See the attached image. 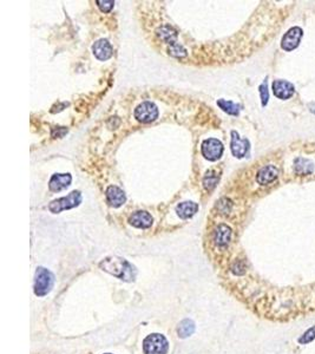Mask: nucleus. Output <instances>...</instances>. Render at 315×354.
<instances>
[{"label": "nucleus", "mask_w": 315, "mask_h": 354, "mask_svg": "<svg viewBox=\"0 0 315 354\" xmlns=\"http://www.w3.org/2000/svg\"><path fill=\"white\" fill-rule=\"evenodd\" d=\"M99 267L107 273L124 281H132L136 276V269L134 266L125 259L118 258V256H110V258L103 260L99 263Z\"/></svg>", "instance_id": "nucleus-1"}, {"label": "nucleus", "mask_w": 315, "mask_h": 354, "mask_svg": "<svg viewBox=\"0 0 315 354\" xmlns=\"http://www.w3.org/2000/svg\"><path fill=\"white\" fill-rule=\"evenodd\" d=\"M54 275L44 267H38L35 274V294L45 296L53 288Z\"/></svg>", "instance_id": "nucleus-2"}, {"label": "nucleus", "mask_w": 315, "mask_h": 354, "mask_svg": "<svg viewBox=\"0 0 315 354\" xmlns=\"http://www.w3.org/2000/svg\"><path fill=\"white\" fill-rule=\"evenodd\" d=\"M169 343L164 335L154 333L148 335L143 341V351L145 354H166Z\"/></svg>", "instance_id": "nucleus-3"}, {"label": "nucleus", "mask_w": 315, "mask_h": 354, "mask_svg": "<svg viewBox=\"0 0 315 354\" xmlns=\"http://www.w3.org/2000/svg\"><path fill=\"white\" fill-rule=\"evenodd\" d=\"M81 202V194L78 190L70 193L66 197H60L58 199H54L48 204V209L51 213L58 214L62 213L63 210L72 209V208L78 207Z\"/></svg>", "instance_id": "nucleus-4"}, {"label": "nucleus", "mask_w": 315, "mask_h": 354, "mask_svg": "<svg viewBox=\"0 0 315 354\" xmlns=\"http://www.w3.org/2000/svg\"><path fill=\"white\" fill-rule=\"evenodd\" d=\"M158 117V109L154 103L144 102L135 110V118L141 123H151Z\"/></svg>", "instance_id": "nucleus-5"}, {"label": "nucleus", "mask_w": 315, "mask_h": 354, "mask_svg": "<svg viewBox=\"0 0 315 354\" xmlns=\"http://www.w3.org/2000/svg\"><path fill=\"white\" fill-rule=\"evenodd\" d=\"M223 150V144L221 143L219 140L216 138H209V140H205L202 143L201 151L202 155L204 156V158H207L208 161H217L221 156H222Z\"/></svg>", "instance_id": "nucleus-6"}, {"label": "nucleus", "mask_w": 315, "mask_h": 354, "mask_svg": "<svg viewBox=\"0 0 315 354\" xmlns=\"http://www.w3.org/2000/svg\"><path fill=\"white\" fill-rule=\"evenodd\" d=\"M302 36H304V31H302L301 27H292V29H289L286 35L283 36L282 40H281V47H282L284 51H287V52L295 50V48L299 46Z\"/></svg>", "instance_id": "nucleus-7"}, {"label": "nucleus", "mask_w": 315, "mask_h": 354, "mask_svg": "<svg viewBox=\"0 0 315 354\" xmlns=\"http://www.w3.org/2000/svg\"><path fill=\"white\" fill-rule=\"evenodd\" d=\"M230 149L233 155L237 158H242L246 156L249 150V141L246 138H241L240 135L236 131H232V142H230Z\"/></svg>", "instance_id": "nucleus-8"}, {"label": "nucleus", "mask_w": 315, "mask_h": 354, "mask_svg": "<svg viewBox=\"0 0 315 354\" xmlns=\"http://www.w3.org/2000/svg\"><path fill=\"white\" fill-rule=\"evenodd\" d=\"M273 92H274L275 97H277L278 99L286 101V99H289L290 97H293L294 92H295V87H294L292 83L287 80H274V83H273Z\"/></svg>", "instance_id": "nucleus-9"}, {"label": "nucleus", "mask_w": 315, "mask_h": 354, "mask_svg": "<svg viewBox=\"0 0 315 354\" xmlns=\"http://www.w3.org/2000/svg\"><path fill=\"white\" fill-rule=\"evenodd\" d=\"M278 176V169L274 165H266L259 170L256 175L257 183L261 186H267V184L274 182Z\"/></svg>", "instance_id": "nucleus-10"}, {"label": "nucleus", "mask_w": 315, "mask_h": 354, "mask_svg": "<svg viewBox=\"0 0 315 354\" xmlns=\"http://www.w3.org/2000/svg\"><path fill=\"white\" fill-rule=\"evenodd\" d=\"M105 195H107L108 203L114 208H118L120 205L125 203L126 196L125 193L123 192L122 189L118 188L116 186H110L105 192Z\"/></svg>", "instance_id": "nucleus-11"}, {"label": "nucleus", "mask_w": 315, "mask_h": 354, "mask_svg": "<svg viewBox=\"0 0 315 354\" xmlns=\"http://www.w3.org/2000/svg\"><path fill=\"white\" fill-rule=\"evenodd\" d=\"M130 225L136 227V228H149V227L153 226L154 219L153 216L148 213V211H136L130 216L129 219Z\"/></svg>", "instance_id": "nucleus-12"}, {"label": "nucleus", "mask_w": 315, "mask_h": 354, "mask_svg": "<svg viewBox=\"0 0 315 354\" xmlns=\"http://www.w3.org/2000/svg\"><path fill=\"white\" fill-rule=\"evenodd\" d=\"M93 54L96 56L97 59L99 60H108L113 56V46L109 43L107 39H101V40L96 41L92 46Z\"/></svg>", "instance_id": "nucleus-13"}, {"label": "nucleus", "mask_w": 315, "mask_h": 354, "mask_svg": "<svg viewBox=\"0 0 315 354\" xmlns=\"http://www.w3.org/2000/svg\"><path fill=\"white\" fill-rule=\"evenodd\" d=\"M72 176L70 174H54L50 178L48 187L52 192H60L64 190L71 184Z\"/></svg>", "instance_id": "nucleus-14"}, {"label": "nucleus", "mask_w": 315, "mask_h": 354, "mask_svg": "<svg viewBox=\"0 0 315 354\" xmlns=\"http://www.w3.org/2000/svg\"><path fill=\"white\" fill-rule=\"evenodd\" d=\"M230 238H232V229H230V227L223 225V223L222 225L217 226L216 231H215L214 234V240L216 242L217 246L220 247L228 246Z\"/></svg>", "instance_id": "nucleus-15"}, {"label": "nucleus", "mask_w": 315, "mask_h": 354, "mask_svg": "<svg viewBox=\"0 0 315 354\" xmlns=\"http://www.w3.org/2000/svg\"><path fill=\"white\" fill-rule=\"evenodd\" d=\"M197 210L198 204L192 201L182 202V203L177 204L176 207V213L181 219H189V217H193L194 215L197 213Z\"/></svg>", "instance_id": "nucleus-16"}, {"label": "nucleus", "mask_w": 315, "mask_h": 354, "mask_svg": "<svg viewBox=\"0 0 315 354\" xmlns=\"http://www.w3.org/2000/svg\"><path fill=\"white\" fill-rule=\"evenodd\" d=\"M156 33H157V36H158V37L162 39L163 41H165L166 44H170V46H171V45L176 44L177 31L174 29V27H171L170 25L160 26L159 29L156 31Z\"/></svg>", "instance_id": "nucleus-17"}, {"label": "nucleus", "mask_w": 315, "mask_h": 354, "mask_svg": "<svg viewBox=\"0 0 315 354\" xmlns=\"http://www.w3.org/2000/svg\"><path fill=\"white\" fill-rule=\"evenodd\" d=\"M314 162H312L308 158L298 157L294 161V171L298 175H311L314 171Z\"/></svg>", "instance_id": "nucleus-18"}, {"label": "nucleus", "mask_w": 315, "mask_h": 354, "mask_svg": "<svg viewBox=\"0 0 315 354\" xmlns=\"http://www.w3.org/2000/svg\"><path fill=\"white\" fill-rule=\"evenodd\" d=\"M195 332V323H194L193 320L190 319H184L182 320L177 327V334L178 337L182 339H186L193 334Z\"/></svg>", "instance_id": "nucleus-19"}, {"label": "nucleus", "mask_w": 315, "mask_h": 354, "mask_svg": "<svg viewBox=\"0 0 315 354\" xmlns=\"http://www.w3.org/2000/svg\"><path fill=\"white\" fill-rule=\"evenodd\" d=\"M217 105H219L225 113L233 115V116H237V115L240 114L241 107L238 104H235L234 102L226 101V99H219V101H217Z\"/></svg>", "instance_id": "nucleus-20"}, {"label": "nucleus", "mask_w": 315, "mask_h": 354, "mask_svg": "<svg viewBox=\"0 0 315 354\" xmlns=\"http://www.w3.org/2000/svg\"><path fill=\"white\" fill-rule=\"evenodd\" d=\"M217 182H219V175L214 170H209L207 174H205L204 178H203V186H204V188L207 190L214 189Z\"/></svg>", "instance_id": "nucleus-21"}, {"label": "nucleus", "mask_w": 315, "mask_h": 354, "mask_svg": "<svg viewBox=\"0 0 315 354\" xmlns=\"http://www.w3.org/2000/svg\"><path fill=\"white\" fill-rule=\"evenodd\" d=\"M315 339V326H312L311 328H308L301 337L299 338V344L301 345H307L312 343Z\"/></svg>", "instance_id": "nucleus-22"}, {"label": "nucleus", "mask_w": 315, "mask_h": 354, "mask_svg": "<svg viewBox=\"0 0 315 354\" xmlns=\"http://www.w3.org/2000/svg\"><path fill=\"white\" fill-rule=\"evenodd\" d=\"M232 201L228 198H221L219 202H217V209H219L222 214H228L232 210Z\"/></svg>", "instance_id": "nucleus-23"}, {"label": "nucleus", "mask_w": 315, "mask_h": 354, "mask_svg": "<svg viewBox=\"0 0 315 354\" xmlns=\"http://www.w3.org/2000/svg\"><path fill=\"white\" fill-rule=\"evenodd\" d=\"M260 96H261V103L262 107H266L269 99V92H268V85H267V79H266L259 87Z\"/></svg>", "instance_id": "nucleus-24"}, {"label": "nucleus", "mask_w": 315, "mask_h": 354, "mask_svg": "<svg viewBox=\"0 0 315 354\" xmlns=\"http://www.w3.org/2000/svg\"><path fill=\"white\" fill-rule=\"evenodd\" d=\"M170 54L174 57H178V58H181V57L186 56L187 51H186V48L182 46V45L176 43L175 45H171L170 46Z\"/></svg>", "instance_id": "nucleus-25"}, {"label": "nucleus", "mask_w": 315, "mask_h": 354, "mask_svg": "<svg viewBox=\"0 0 315 354\" xmlns=\"http://www.w3.org/2000/svg\"><path fill=\"white\" fill-rule=\"evenodd\" d=\"M96 4L98 5L102 12H110L114 8L115 1H111V0H97Z\"/></svg>", "instance_id": "nucleus-26"}, {"label": "nucleus", "mask_w": 315, "mask_h": 354, "mask_svg": "<svg viewBox=\"0 0 315 354\" xmlns=\"http://www.w3.org/2000/svg\"><path fill=\"white\" fill-rule=\"evenodd\" d=\"M232 271H233V273L236 275H243L244 273H246V265H244L241 260H237V261H235L234 263H233Z\"/></svg>", "instance_id": "nucleus-27"}, {"label": "nucleus", "mask_w": 315, "mask_h": 354, "mask_svg": "<svg viewBox=\"0 0 315 354\" xmlns=\"http://www.w3.org/2000/svg\"><path fill=\"white\" fill-rule=\"evenodd\" d=\"M68 132V130L64 129V128H58L57 129L56 132H52V136L53 137H56V136H58V137H63L64 136V134H66Z\"/></svg>", "instance_id": "nucleus-28"}, {"label": "nucleus", "mask_w": 315, "mask_h": 354, "mask_svg": "<svg viewBox=\"0 0 315 354\" xmlns=\"http://www.w3.org/2000/svg\"><path fill=\"white\" fill-rule=\"evenodd\" d=\"M308 109H310V111L312 114L315 115V103L314 102H312L308 104Z\"/></svg>", "instance_id": "nucleus-29"}, {"label": "nucleus", "mask_w": 315, "mask_h": 354, "mask_svg": "<svg viewBox=\"0 0 315 354\" xmlns=\"http://www.w3.org/2000/svg\"><path fill=\"white\" fill-rule=\"evenodd\" d=\"M107 354H111V353H107Z\"/></svg>", "instance_id": "nucleus-30"}]
</instances>
